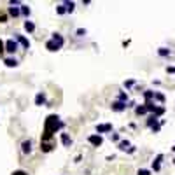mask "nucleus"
<instances>
[{
	"label": "nucleus",
	"mask_w": 175,
	"mask_h": 175,
	"mask_svg": "<svg viewBox=\"0 0 175 175\" xmlns=\"http://www.w3.org/2000/svg\"><path fill=\"white\" fill-rule=\"evenodd\" d=\"M61 128H65V123H63L58 116L56 114L47 116L46 121H44V133H42V140H40V142H47V140H51L53 135H55L58 130H61Z\"/></svg>",
	"instance_id": "f257e3e1"
},
{
	"label": "nucleus",
	"mask_w": 175,
	"mask_h": 175,
	"mask_svg": "<svg viewBox=\"0 0 175 175\" xmlns=\"http://www.w3.org/2000/svg\"><path fill=\"white\" fill-rule=\"evenodd\" d=\"M4 51H7L9 55H14V53L18 51V42L14 40V39L6 40V42H4Z\"/></svg>",
	"instance_id": "f03ea898"
},
{
	"label": "nucleus",
	"mask_w": 175,
	"mask_h": 175,
	"mask_svg": "<svg viewBox=\"0 0 175 175\" xmlns=\"http://www.w3.org/2000/svg\"><path fill=\"white\" fill-rule=\"evenodd\" d=\"M14 40H16L18 44H21L25 49H30V40H28L26 37H23V35H19V33H14Z\"/></svg>",
	"instance_id": "7ed1b4c3"
},
{
	"label": "nucleus",
	"mask_w": 175,
	"mask_h": 175,
	"mask_svg": "<svg viewBox=\"0 0 175 175\" xmlns=\"http://www.w3.org/2000/svg\"><path fill=\"white\" fill-rule=\"evenodd\" d=\"M88 142L91 144V145H95V147H100V145H102V142H104V138L100 137V135H89Z\"/></svg>",
	"instance_id": "20e7f679"
},
{
	"label": "nucleus",
	"mask_w": 175,
	"mask_h": 175,
	"mask_svg": "<svg viewBox=\"0 0 175 175\" xmlns=\"http://www.w3.org/2000/svg\"><path fill=\"white\" fill-rule=\"evenodd\" d=\"M109 131H112V124L110 123H104V124L96 126V135H100V133H109Z\"/></svg>",
	"instance_id": "39448f33"
},
{
	"label": "nucleus",
	"mask_w": 175,
	"mask_h": 175,
	"mask_svg": "<svg viewBox=\"0 0 175 175\" xmlns=\"http://www.w3.org/2000/svg\"><path fill=\"white\" fill-rule=\"evenodd\" d=\"M112 110L114 112H123V110H126V104L124 102H119V100H116V102H112Z\"/></svg>",
	"instance_id": "423d86ee"
},
{
	"label": "nucleus",
	"mask_w": 175,
	"mask_h": 175,
	"mask_svg": "<svg viewBox=\"0 0 175 175\" xmlns=\"http://www.w3.org/2000/svg\"><path fill=\"white\" fill-rule=\"evenodd\" d=\"M165 159V156L163 154H158L156 158H154V161H153V170L154 172H159L161 170V161Z\"/></svg>",
	"instance_id": "0eeeda50"
},
{
	"label": "nucleus",
	"mask_w": 175,
	"mask_h": 175,
	"mask_svg": "<svg viewBox=\"0 0 175 175\" xmlns=\"http://www.w3.org/2000/svg\"><path fill=\"white\" fill-rule=\"evenodd\" d=\"M16 6H21L19 2H11V7H9V14L11 16H14V18H18L21 12H19V7H16Z\"/></svg>",
	"instance_id": "6e6552de"
},
{
	"label": "nucleus",
	"mask_w": 175,
	"mask_h": 175,
	"mask_svg": "<svg viewBox=\"0 0 175 175\" xmlns=\"http://www.w3.org/2000/svg\"><path fill=\"white\" fill-rule=\"evenodd\" d=\"M51 40H53V42L56 44V46H58V47H63V44H65V39L61 37L60 33H53V37H51Z\"/></svg>",
	"instance_id": "1a4fd4ad"
},
{
	"label": "nucleus",
	"mask_w": 175,
	"mask_h": 175,
	"mask_svg": "<svg viewBox=\"0 0 175 175\" xmlns=\"http://www.w3.org/2000/svg\"><path fill=\"white\" fill-rule=\"evenodd\" d=\"M21 151L25 154H30V153H32V140H25V142L21 144Z\"/></svg>",
	"instance_id": "9d476101"
},
{
	"label": "nucleus",
	"mask_w": 175,
	"mask_h": 175,
	"mask_svg": "<svg viewBox=\"0 0 175 175\" xmlns=\"http://www.w3.org/2000/svg\"><path fill=\"white\" fill-rule=\"evenodd\" d=\"M61 144L65 145V147H70L72 145V138L68 133H61Z\"/></svg>",
	"instance_id": "9b49d317"
},
{
	"label": "nucleus",
	"mask_w": 175,
	"mask_h": 175,
	"mask_svg": "<svg viewBox=\"0 0 175 175\" xmlns=\"http://www.w3.org/2000/svg\"><path fill=\"white\" fill-rule=\"evenodd\" d=\"M4 63H6V67H9V68L18 67V60H16V58H6V60H4Z\"/></svg>",
	"instance_id": "f8f14e48"
},
{
	"label": "nucleus",
	"mask_w": 175,
	"mask_h": 175,
	"mask_svg": "<svg viewBox=\"0 0 175 175\" xmlns=\"http://www.w3.org/2000/svg\"><path fill=\"white\" fill-rule=\"evenodd\" d=\"M35 105H46V95L37 93V96H35Z\"/></svg>",
	"instance_id": "ddd939ff"
},
{
	"label": "nucleus",
	"mask_w": 175,
	"mask_h": 175,
	"mask_svg": "<svg viewBox=\"0 0 175 175\" xmlns=\"http://www.w3.org/2000/svg\"><path fill=\"white\" fill-rule=\"evenodd\" d=\"M130 149H131V144L128 142V140H121L119 142V151H126V153H128Z\"/></svg>",
	"instance_id": "4468645a"
},
{
	"label": "nucleus",
	"mask_w": 175,
	"mask_h": 175,
	"mask_svg": "<svg viewBox=\"0 0 175 175\" xmlns=\"http://www.w3.org/2000/svg\"><path fill=\"white\" fill-rule=\"evenodd\" d=\"M25 30H26L28 33H33V32H35V23L28 21V19H26V21H25Z\"/></svg>",
	"instance_id": "2eb2a0df"
},
{
	"label": "nucleus",
	"mask_w": 175,
	"mask_h": 175,
	"mask_svg": "<svg viewBox=\"0 0 175 175\" xmlns=\"http://www.w3.org/2000/svg\"><path fill=\"white\" fill-rule=\"evenodd\" d=\"M46 49H47V51H60V47H58V46H56V44L49 39V40L46 42Z\"/></svg>",
	"instance_id": "dca6fc26"
},
{
	"label": "nucleus",
	"mask_w": 175,
	"mask_h": 175,
	"mask_svg": "<svg viewBox=\"0 0 175 175\" xmlns=\"http://www.w3.org/2000/svg\"><path fill=\"white\" fill-rule=\"evenodd\" d=\"M163 114H165V107L163 105H158V107L154 109V112H153V116L154 117H158V119H159V116H163Z\"/></svg>",
	"instance_id": "f3484780"
},
{
	"label": "nucleus",
	"mask_w": 175,
	"mask_h": 175,
	"mask_svg": "<svg viewBox=\"0 0 175 175\" xmlns=\"http://www.w3.org/2000/svg\"><path fill=\"white\" fill-rule=\"evenodd\" d=\"M19 12H21V14H23V16H25V18H28V16H30V12H32V11H30V7H28V6H25V4H21V6H19Z\"/></svg>",
	"instance_id": "a211bd4d"
},
{
	"label": "nucleus",
	"mask_w": 175,
	"mask_h": 175,
	"mask_svg": "<svg viewBox=\"0 0 175 175\" xmlns=\"http://www.w3.org/2000/svg\"><path fill=\"white\" fill-rule=\"evenodd\" d=\"M63 7H65L67 12H74V9H75V2H63Z\"/></svg>",
	"instance_id": "6ab92c4d"
},
{
	"label": "nucleus",
	"mask_w": 175,
	"mask_h": 175,
	"mask_svg": "<svg viewBox=\"0 0 175 175\" xmlns=\"http://www.w3.org/2000/svg\"><path fill=\"white\" fill-rule=\"evenodd\" d=\"M135 114H137V116L147 114V109H145V105H138V107H135Z\"/></svg>",
	"instance_id": "aec40b11"
},
{
	"label": "nucleus",
	"mask_w": 175,
	"mask_h": 175,
	"mask_svg": "<svg viewBox=\"0 0 175 175\" xmlns=\"http://www.w3.org/2000/svg\"><path fill=\"white\" fill-rule=\"evenodd\" d=\"M144 98H145V102H153L154 100V91H151V89L144 91Z\"/></svg>",
	"instance_id": "412c9836"
},
{
	"label": "nucleus",
	"mask_w": 175,
	"mask_h": 175,
	"mask_svg": "<svg viewBox=\"0 0 175 175\" xmlns=\"http://www.w3.org/2000/svg\"><path fill=\"white\" fill-rule=\"evenodd\" d=\"M53 144H46V142H40V149H42L44 153H49V151H53Z\"/></svg>",
	"instance_id": "4be33fe9"
},
{
	"label": "nucleus",
	"mask_w": 175,
	"mask_h": 175,
	"mask_svg": "<svg viewBox=\"0 0 175 175\" xmlns=\"http://www.w3.org/2000/svg\"><path fill=\"white\" fill-rule=\"evenodd\" d=\"M158 55L159 56H170V55H172V51L166 49V47H159V49H158Z\"/></svg>",
	"instance_id": "5701e85b"
},
{
	"label": "nucleus",
	"mask_w": 175,
	"mask_h": 175,
	"mask_svg": "<svg viewBox=\"0 0 175 175\" xmlns=\"http://www.w3.org/2000/svg\"><path fill=\"white\" fill-rule=\"evenodd\" d=\"M154 100H158L159 104H163V102H165V95L159 93V91H154Z\"/></svg>",
	"instance_id": "b1692460"
},
{
	"label": "nucleus",
	"mask_w": 175,
	"mask_h": 175,
	"mask_svg": "<svg viewBox=\"0 0 175 175\" xmlns=\"http://www.w3.org/2000/svg\"><path fill=\"white\" fill-rule=\"evenodd\" d=\"M117 100H119V102H128V93H124V91H121L119 93V96H117Z\"/></svg>",
	"instance_id": "393cba45"
},
{
	"label": "nucleus",
	"mask_w": 175,
	"mask_h": 175,
	"mask_svg": "<svg viewBox=\"0 0 175 175\" xmlns=\"http://www.w3.org/2000/svg\"><path fill=\"white\" fill-rule=\"evenodd\" d=\"M56 12H58V14H60V16H63V14H65V7H63V4H60V6H56Z\"/></svg>",
	"instance_id": "a878e982"
},
{
	"label": "nucleus",
	"mask_w": 175,
	"mask_h": 175,
	"mask_svg": "<svg viewBox=\"0 0 175 175\" xmlns=\"http://www.w3.org/2000/svg\"><path fill=\"white\" fill-rule=\"evenodd\" d=\"M156 123H158V117H154V116H151V117L147 119V126H149V128H151L153 124H156Z\"/></svg>",
	"instance_id": "bb28decb"
},
{
	"label": "nucleus",
	"mask_w": 175,
	"mask_h": 175,
	"mask_svg": "<svg viewBox=\"0 0 175 175\" xmlns=\"http://www.w3.org/2000/svg\"><path fill=\"white\" fill-rule=\"evenodd\" d=\"M137 175H151V170H145V168H140L137 172Z\"/></svg>",
	"instance_id": "cd10ccee"
},
{
	"label": "nucleus",
	"mask_w": 175,
	"mask_h": 175,
	"mask_svg": "<svg viewBox=\"0 0 175 175\" xmlns=\"http://www.w3.org/2000/svg\"><path fill=\"white\" fill-rule=\"evenodd\" d=\"M133 84H135V81H133V79H130V81H126V82H124V86H126V88H131Z\"/></svg>",
	"instance_id": "c85d7f7f"
},
{
	"label": "nucleus",
	"mask_w": 175,
	"mask_h": 175,
	"mask_svg": "<svg viewBox=\"0 0 175 175\" xmlns=\"http://www.w3.org/2000/svg\"><path fill=\"white\" fill-rule=\"evenodd\" d=\"M77 35H79V37L86 35V30H84V28H79V30H77Z\"/></svg>",
	"instance_id": "c756f323"
},
{
	"label": "nucleus",
	"mask_w": 175,
	"mask_h": 175,
	"mask_svg": "<svg viewBox=\"0 0 175 175\" xmlns=\"http://www.w3.org/2000/svg\"><path fill=\"white\" fill-rule=\"evenodd\" d=\"M12 175H28V173H26V172H23V170H16Z\"/></svg>",
	"instance_id": "7c9ffc66"
},
{
	"label": "nucleus",
	"mask_w": 175,
	"mask_h": 175,
	"mask_svg": "<svg viewBox=\"0 0 175 175\" xmlns=\"http://www.w3.org/2000/svg\"><path fill=\"white\" fill-rule=\"evenodd\" d=\"M7 21V16L6 14H0V23H6Z\"/></svg>",
	"instance_id": "2f4dec72"
},
{
	"label": "nucleus",
	"mask_w": 175,
	"mask_h": 175,
	"mask_svg": "<svg viewBox=\"0 0 175 175\" xmlns=\"http://www.w3.org/2000/svg\"><path fill=\"white\" fill-rule=\"evenodd\" d=\"M166 72H168V74H175V67H168V68H166Z\"/></svg>",
	"instance_id": "473e14b6"
},
{
	"label": "nucleus",
	"mask_w": 175,
	"mask_h": 175,
	"mask_svg": "<svg viewBox=\"0 0 175 175\" xmlns=\"http://www.w3.org/2000/svg\"><path fill=\"white\" fill-rule=\"evenodd\" d=\"M112 140H114V142H119V135H117V133H114V135H112Z\"/></svg>",
	"instance_id": "72a5a7b5"
},
{
	"label": "nucleus",
	"mask_w": 175,
	"mask_h": 175,
	"mask_svg": "<svg viewBox=\"0 0 175 175\" xmlns=\"http://www.w3.org/2000/svg\"><path fill=\"white\" fill-rule=\"evenodd\" d=\"M4 53V40H0V55Z\"/></svg>",
	"instance_id": "f704fd0d"
},
{
	"label": "nucleus",
	"mask_w": 175,
	"mask_h": 175,
	"mask_svg": "<svg viewBox=\"0 0 175 175\" xmlns=\"http://www.w3.org/2000/svg\"><path fill=\"white\" fill-rule=\"evenodd\" d=\"M172 151H173V153H175V145H173V147H172Z\"/></svg>",
	"instance_id": "c9c22d12"
}]
</instances>
